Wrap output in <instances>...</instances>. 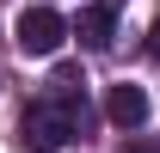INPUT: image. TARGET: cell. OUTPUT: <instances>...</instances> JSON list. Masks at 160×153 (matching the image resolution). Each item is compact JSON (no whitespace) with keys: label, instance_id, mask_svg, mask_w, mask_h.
<instances>
[{"label":"cell","instance_id":"obj_1","mask_svg":"<svg viewBox=\"0 0 160 153\" xmlns=\"http://www.w3.org/2000/svg\"><path fill=\"white\" fill-rule=\"evenodd\" d=\"M62 37H68V19H62L56 6H25L19 25H12V43H19L25 55H56Z\"/></svg>","mask_w":160,"mask_h":153},{"label":"cell","instance_id":"obj_2","mask_svg":"<svg viewBox=\"0 0 160 153\" xmlns=\"http://www.w3.org/2000/svg\"><path fill=\"white\" fill-rule=\"evenodd\" d=\"M105 116H111L117 129H142V123H148V92H142V86H111Z\"/></svg>","mask_w":160,"mask_h":153},{"label":"cell","instance_id":"obj_3","mask_svg":"<svg viewBox=\"0 0 160 153\" xmlns=\"http://www.w3.org/2000/svg\"><path fill=\"white\" fill-rule=\"evenodd\" d=\"M111 31H117V12H111V6H80L74 37L86 43V49H111Z\"/></svg>","mask_w":160,"mask_h":153},{"label":"cell","instance_id":"obj_4","mask_svg":"<svg viewBox=\"0 0 160 153\" xmlns=\"http://www.w3.org/2000/svg\"><path fill=\"white\" fill-rule=\"evenodd\" d=\"M148 61H160V19H154V31H148Z\"/></svg>","mask_w":160,"mask_h":153},{"label":"cell","instance_id":"obj_5","mask_svg":"<svg viewBox=\"0 0 160 153\" xmlns=\"http://www.w3.org/2000/svg\"><path fill=\"white\" fill-rule=\"evenodd\" d=\"M136 153H160V147H136Z\"/></svg>","mask_w":160,"mask_h":153}]
</instances>
